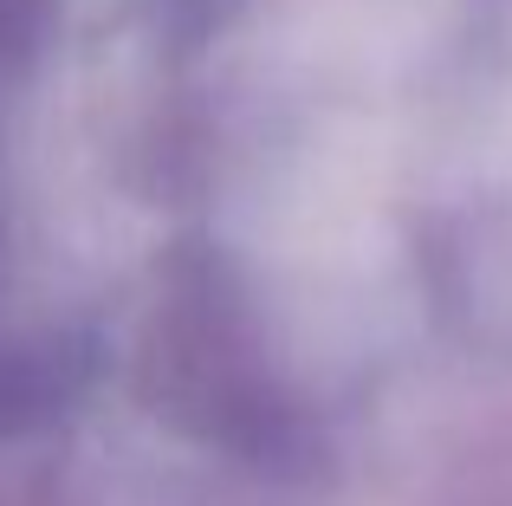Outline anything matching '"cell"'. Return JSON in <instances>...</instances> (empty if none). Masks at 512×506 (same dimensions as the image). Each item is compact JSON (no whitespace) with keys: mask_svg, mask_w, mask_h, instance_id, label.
<instances>
[{"mask_svg":"<svg viewBox=\"0 0 512 506\" xmlns=\"http://www.w3.org/2000/svg\"><path fill=\"white\" fill-rule=\"evenodd\" d=\"M39 20V0H0V52L13 46V33L20 26H33Z\"/></svg>","mask_w":512,"mask_h":506,"instance_id":"cell-1","label":"cell"}]
</instances>
